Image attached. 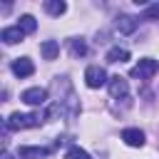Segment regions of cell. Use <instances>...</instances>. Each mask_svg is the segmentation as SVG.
<instances>
[{
    "mask_svg": "<svg viewBox=\"0 0 159 159\" xmlns=\"http://www.w3.org/2000/svg\"><path fill=\"white\" fill-rule=\"evenodd\" d=\"M127 92H129V87H127L124 77H119V75L109 77V94L112 97H127Z\"/></svg>",
    "mask_w": 159,
    "mask_h": 159,
    "instance_id": "6",
    "label": "cell"
},
{
    "mask_svg": "<svg viewBox=\"0 0 159 159\" xmlns=\"http://www.w3.org/2000/svg\"><path fill=\"white\" fill-rule=\"evenodd\" d=\"M20 99H22L25 104H30V107H40V104H45V99H47V89H42V87H30V89H25V92L20 94Z\"/></svg>",
    "mask_w": 159,
    "mask_h": 159,
    "instance_id": "4",
    "label": "cell"
},
{
    "mask_svg": "<svg viewBox=\"0 0 159 159\" xmlns=\"http://www.w3.org/2000/svg\"><path fill=\"white\" fill-rule=\"evenodd\" d=\"M129 60V52L124 47H112L107 52V62H127Z\"/></svg>",
    "mask_w": 159,
    "mask_h": 159,
    "instance_id": "12",
    "label": "cell"
},
{
    "mask_svg": "<svg viewBox=\"0 0 159 159\" xmlns=\"http://www.w3.org/2000/svg\"><path fill=\"white\" fill-rule=\"evenodd\" d=\"M117 30H119L122 35H132V32L137 30V20H134L132 15H119V17H117Z\"/></svg>",
    "mask_w": 159,
    "mask_h": 159,
    "instance_id": "9",
    "label": "cell"
},
{
    "mask_svg": "<svg viewBox=\"0 0 159 159\" xmlns=\"http://www.w3.org/2000/svg\"><path fill=\"white\" fill-rule=\"evenodd\" d=\"M50 149H42V147H20V159H42L47 157Z\"/></svg>",
    "mask_w": 159,
    "mask_h": 159,
    "instance_id": "10",
    "label": "cell"
},
{
    "mask_svg": "<svg viewBox=\"0 0 159 159\" xmlns=\"http://www.w3.org/2000/svg\"><path fill=\"white\" fill-rule=\"evenodd\" d=\"M144 20H159V2H154L144 10Z\"/></svg>",
    "mask_w": 159,
    "mask_h": 159,
    "instance_id": "16",
    "label": "cell"
},
{
    "mask_svg": "<svg viewBox=\"0 0 159 159\" xmlns=\"http://www.w3.org/2000/svg\"><path fill=\"white\" fill-rule=\"evenodd\" d=\"M40 52H42V57H45V60H55V57H57V52H60L57 40H45V42L40 45Z\"/></svg>",
    "mask_w": 159,
    "mask_h": 159,
    "instance_id": "11",
    "label": "cell"
},
{
    "mask_svg": "<svg viewBox=\"0 0 159 159\" xmlns=\"http://www.w3.org/2000/svg\"><path fill=\"white\" fill-rule=\"evenodd\" d=\"M65 159H92L84 149H80V147H70L67 149V154H65Z\"/></svg>",
    "mask_w": 159,
    "mask_h": 159,
    "instance_id": "15",
    "label": "cell"
},
{
    "mask_svg": "<svg viewBox=\"0 0 159 159\" xmlns=\"http://www.w3.org/2000/svg\"><path fill=\"white\" fill-rule=\"evenodd\" d=\"M159 70V65H157V60H152V57H144V60H139L134 67H132V77H139V80H149V77H154V72Z\"/></svg>",
    "mask_w": 159,
    "mask_h": 159,
    "instance_id": "2",
    "label": "cell"
},
{
    "mask_svg": "<svg viewBox=\"0 0 159 159\" xmlns=\"http://www.w3.org/2000/svg\"><path fill=\"white\" fill-rule=\"evenodd\" d=\"M22 37H25V32H22L17 25H15V27H5V30L0 32V40H2L5 45H15V42H20Z\"/></svg>",
    "mask_w": 159,
    "mask_h": 159,
    "instance_id": "8",
    "label": "cell"
},
{
    "mask_svg": "<svg viewBox=\"0 0 159 159\" xmlns=\"http://www.w3.org/2000/svg\"><path fill=\"white\" fill-rule=\"evenodd\" d=\"M40 122H42L40 114H20V112H12L5 119V129H30V127H40Z\"/></svg>",
    "mask_w": 159,
    "mask_h": 159,
    "instance_id": "1",
    "label": "cell"
},
{
    "mask_svg": "<svg viewBox=\"0 0 159 159\" xmlns=\"http://www.w3.org/2000/svg\"><path fill=\"white\" fill-rule=\"evenodd\" d=\"M12 72H15L17 77H30V75L35 72V65H32V60H27V57H17V60L12 62Z\"/></svg>",
    "mask_w": 159,
    "mask_h": 159,
    "instance_id": "5",
    "label": "cell"
},
{
    "mask_svg": "<svg viewBox=\"0 0 159 159\" xmlns=\"http://www.w3.org/2000/svg\"><path fill=\"white\" fill-rule=\"evenodd\" d=\"M45 10H47L50 15H55V17H60V15L67 10V5H65L62 0H47V2H45Z\"/></svg>",
    "mask_w": 159,
    "mask_h": 159,
    "instance_id": "13",
    "label": "cell"
},
{
    "mask_svg": "<svg viewBox=\"0 0 159 159\" xmlns=\"http://www.w3.org/2000/svg\"><path fill=\"white\" fill-rule=\"evenodd\" d=\"M0 159H10V154H7V152H2V157H0Z\"/></svg>",
    "mask_w": 159,
    "mask_h": 159,
    "instance_id": "18",
    "label": "cell"
},
{
    "mask_svg": "<svg viewBox=\"0 0 159 159\" xmlns=\"http://www.w3.org/2000/svg\"><path fill=\"white\" fill-rule=\"evenodd\" d=\"M84 82H87V87L97 89V87L107 84L109 80H107V72H104V70H102L99 65H89V67L84 70Z\"/></svg>",
    "mask_w": 159,
    "mask_h": 159,
    "instance_id": "3",
    "label": "cell"
},
{
    "mask_svg": "<svg viewBox=\"0 0 159 159\" xmlns=\"http://www.w3.org/2000/svg\"><path fill=\"white\" fill-rule=\"evenodd\" d=\"M17 27H20L25 35H30V32H35V30H37V22H35V17H32V15H22V17H20V22H17Z\"/></svg>",
    "mask_w": 159,
    "mask_h": 159,
    "instance_id": "14",
    "label": "cell"
},
{
    "mask_svg": "<svg viewBox=\"0 0 159 159\" xmlns=\"http://www.w3.org/2000/svg\"><path fill=\"white\" fill-rule=\"evenodd\" d=\"M84 52H87V45H84L82 40H72V55H80V57H82Z\"/></svg>",
    "mask_w": 159,
    "mask_h": 159,
    "instance_id": "17",
    "label": "cell"
},
{
    "mask_svg": "<svg viewBox=\"0 0 159 159\" xmlns=\"http://www.w3.org/2000/svg\"><path fill=\"white\" fill-rule=\"evenodd\" d=\"M122 139H124V144H129V147H142L144 144V132L142 129H124L122 132Z\"/></svg>",
    "mask_w": 159,
    "mask_h": 159,
    "instance_id": "7",
    "label": "cell"
}]
</instances>
